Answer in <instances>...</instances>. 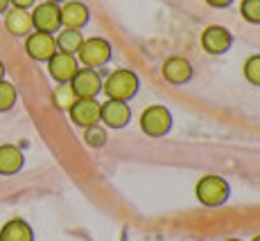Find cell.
I'll return each mask as SVG.
<instances>
[{
	"instance_id": "1",
	"label": "cell",
	"mask_w": 260,
	"mask_h": 241,
	"mask_svg": "<svg viewBox=\"0 0 260 241\" xmlns=\"http://www.w3.org/2000/svg\"><path fill=\"white\" fill-rule=\"evenodd\" d=\"M138 88H141V79L129 68L113 70L102 82V93L107 95V99H120V102L134 99L138 95Z\"/></svg>"
},
{
	"instance_id": "2",
	"label": "cell",
	"mask_w": 260,
	"mask_h": 241,
	"mask_svg": "<svg viewBox=\"0 0 260 241\" xmlns=\"http://www.w3.org/2000/svg\"><path fill=\"white\" fill-rule=\"evenodd\" d=\"M194 196L204 205V208H219L224 205L231 196V185L226 183V178L215 174H206L197 180L194 185Z\"/></svg>"
},
{
	"instance_id": "3",
	"label": "cell",
	"mask_w": 260,
	"mask_h": 241,
	"mask_svg": "<svg viewBox=\"0 0 260 241\" xmlns=\"http://www.w3.org/2000/svg\"><path fill=\"white\" fill-rule=\"evenodd\" d=\"M75 57H77L79 66L100 70L102 66H107V63L111 61L113 48H111V43H109L107 38H102V36H91V38H84Z\"/></svg>"
},
{
	"instance_id": "4",
	"label": "cell",
	"mask_w": 260,
	"mask_h": 241,
	"mask_svg": "<svg viewBox=\"0 0 260 241\" xmlns=\"http://www.w3.org/2000/svg\"><path fill=\"white\" fill-rule=\"evenodd\" d=\"M138 124H141V131L149 138H163L172 129V113L163 104H152L141 113Z\"/></svg>"
},
{
	"instance_id": "5",
	"label": "cell",
	"mask_w": 260,
	"mask_h": 241,
	"mask_svg": "<svg viewBox=\"0 0 260 241\" xmlns=\"http://www.w3.org/2000/svg\"><path fill=\"white\" fill-rule=\"evenodd\" d=\"M32 29L34 32H46V34H54L61 29V7L54 3H46L34 5L32 9Z\"/></svg>"
},
{
	"instance_id": "6",
	"label": "cell",
	"mask_w": 260,
	"mask_h": 241,
	"mask_svg": "<svg viewBox=\"0 0 260 241\" xmlns=\"http://www.w3.org/2000/svg\"><path fill=\"white\" fill-rule=\"evenodd\" d=\"M132 122V106L129 102H120V99H107L100 108V124L107 129H124Z\"/></svg>"
},
{
	"instance_id": "7",
	"label": "cell",
	"mask_w": 260,
	"mask_h": 241,
	"mask_svg": "<svg viewBox=\"0 0 260 241\" xmlns=\"http://www.w3.org/2000/svg\"><path fill=\"white\" fill-rule=\"evenodd\" d=\"M199 43H202V50L206 54L219 57V54H224L233 45V34L226 27H222V25H208L202 32Z\"/></svg>"
},
{
	"instance_id": "8",
	"label": "cell",
	"mask_w": 260,
	"mask_h": 241,
	"mask_svg": "<svg viewBox=\"0 0 260 241\" xmlns=\"http://www.w3.org/2000/svg\"><path fill=\"white\" fill-rule=\"evenodd\" d=\"M71 86L79 99L98 97L102 93V74H100V70L93 68H79L71 79Z\"/></svg>"
},
{
	"instance_id": "9",
	"label": "cell",
	"mask_w": 260,
	"mask_h": 241,
	"mask_svg": "<svg viewBox=\"0 0 260 241\" xmlns=\"http://www.w3.org/2000/svg\"><path fill=\"white\" fill-rule=\"evenodd\" d=\"M77 70H79V61L75 54L57 50V52L48 59V72L57 84H71V79L75 77Z\"/></svg>"
},
{
	"instance_id": "10",
	"label": "cell",
	"mask_w": 260,
	"mask_h": 241,
	"mask_svg": "<svg viewBox=\"0 0 260 241\" xmlns=\"http://www.w3.org/2000/svg\"><path fill=\"white\" fill-rule=\"evenodd\" d=\"M25 52L32 61H46L57 52V41H54V34L46 32H29L25 36Z\"/></svg>"
},
{
	"instance_id": "11",
	"label": "cell",
	"mask_w": 260,
	"mask_h": 241,
	"mask_svg": "<svg viewBox=\"0 0 260 241\" xmlns=\"http://www.w3.org/2000/svg\"><path fill=\"white\" fill-rule=\"evenodd\" d=\"M100 108H102V104L98 102V97L77 99L68 110V115H71V122L75 127L88 129L93 124H100Z\"/></svg>"
},
{
	"instance_id": "12",
	"label": "cell",
	"mask_w": 260,
	"mask_h": 241,
	"mask_svg": "<svg viewBox=\"0 0 260 241\" xmlns=\"http://www.w3.org/2000/svg\"><path fill=\"white\" fill-rule=\"evenodd\" d=\"M161 74L172 86H183V84H188L192 79V63L186 57H170L163 61Z\"/></svg>"
},
{
	"instance_id": "13",
	"label": "cell",
	"mask_w": 260,
	"mask_h": 241,
	"mask_svg": "<svg viewBox=\"0 0 260 241\" xmlns=\"http://www.w3.org/2000/svg\"><path fill=\"white\" fill-rule=\"evenodd\" d=\"M59 7H61V27L82 29L91 21V12L82 0H66Z\"/></svg>"
},
{
	"instance_id": "14",
	"label": "cell",
	"mask_w": 260,
	"mask_h": 241,
	"mask_svg": "<svg viewBox=\"0 0 260 241\" xmlns=\"http://www.w3.org/2000/svg\"><path fill=\"white\" fill-rule=\"evenodd\" d=\"M5 27L12 36H27L32 29V16H29L27 9H16V7H9L5 12Z\"/></svg>"
},
{
	"instance_id": "15",
	"label": "cell",
	"mask_w": 260,
	"mask_h": 241,
	"mask_svg": "<svg viewBox=\"0 0 260 241\" xmlns=\"http://www.w3.org/2000/svg\"><path fill=\"white\" fill-rule=\"evenodd\" d=\"M0 241H34V230L25 219H9L0 228Z\"/></svg>"
},
{
	"instance_id": "16",
	"label": "cell",
	"mask_w": 260,
	"mask_h": 241,
	"mask_svg": "<svg viewBox=\"0 0 260 241\" xmlns=\"http://www.w3.org/2000/svg\"><path fill=\"white\" fill-rule=\"evenodd\" d=\"M23 163H25V155L16 144H0V176L21 172Z\"/></svg>"
},
{
	"instance_id": "17",
	"label": "cell",
	"mask_w": 260,
	"mask_h": 241,
	"mask_svg": "<svg viewBox=\"0 0 260 241\" xmlns=\"http://www.w3.org/2000/svg\"><path fill=\"white\" fill-rule=\"evenodd\" d=\"M54 41H57V50L68 52V54H77L79 45H82V41H84V34H82V29L61 27L59 34L54 36Z\"/></svg>"
},
{
	"instance_id": "18",
	"label": "cell",
	"mask_w": 260,
	"mask_h": 241,
	"mask_svg": "<svg viewBox=\"0 0 260 241\" xmlns=\"http://www.w3.org/2000/svg\"><path fill=\"white\" fill-rule=\"evenodd\" d=\"M77 95H75V90L71 84H57L52 90V104H54V108L57 110H71V106L75 102H77Z\"/></svg>"
},
{
	"instance_id": "19",
	"label": "cell",
	"mask_w": 260,
	"mask_h": 241,
	"mask_svg": "<svg viewBox=\"0 0 260 241\" xmlns=\"http://www.w3.org/2000/svg\"><path fill=\"white\" fill-rule=\"evenodd\" d=\"M107 140H109V135H107V127H104V124H93V127L84 129V142H86L88 147L100 149L107 144Z\"/></svg>"
},
{
	"instance_id": "20",
	"label": "cell",
	"mask_w": 260,
	"mask_h": 241,
	"mask_svg": "<svg viewBox=\"0 0 260 241\" xmlns=\"http://www.w3.org/2000/svg\"><path fill=\"white\" fill-rule=\"evenodd\" d=\"M16 99H18L16 86H14L12 82H7V79H3V82H0V113L12 110L14 104H16Z\"/></svg>"
},
{
	"instance_id": "21",
	"label": "cell",
	"mask_w": 260,
	"mask_h": 241,
	"mask_svg": "<svg viewBox=\"0 0 260 241\" xmlns=\"http://www.w3.org/2000/svg\"><path fill=\"white\" fill-rule=\"evenodd\" d=\"M240 16L251 25H260V0H242L240 3Z\"/></svg>"
},
{
	"instance_id": "22",
	"label": "cell",
	"mask_w": 260,
	"mask_h": 241,
	"mask_svg": "<svg viewBox=\"0 0 260 241\" xmlns=\"http://www.w3.org/2000/svg\"><path fill=\"white\" fill-rule=\"evenodd\" d=\"M244 79H247L249 84H253V86H260V54H251V57L244 61Z\"/></svg>"
},
{
	"instance_id": "23",
	"label": "cell",
	"mask_w": 260,
	"mask_h": 241,
	"mask_svg": "<svg viewBox=\"0 0 260 241\" xmlns=\"http://www.w3.org/2000/svg\"><path fill=\"white\" fill-rule=\"evenodd\" d=\"M9 5L16 7V9H29V7L37 5V0H9Z\"/></svg>"
},
{
	"instance_id": "24",
	"label": "cell",
	"mask_w": 260,
	"mask_h": 241,
	"mask_svg": "<svg viewBox=\"0 0 260 241\" xmlns=\"http://www.w3.org/2000/svg\"><path fill=\"white\" fill-rule=\"evenodd\" d=\"M231 3L233 0H206V5H211L215 9H226V7H231Z\"/></svg>"
},
{
	"instance_id": "25",
	"label": "cell",
	"mask_w": 260,
	"mask_h": 241,
	"mask_svg": "<svg viewBox=\"0 0 260 241\" xmlns=\"http://www.w3.org/2000/svg\"><path fill=\"white\" fill-rule=\"evenodd\" d=\"M9 7H12V5H9V0H0V14H3V16H5V12H7Z\"/></svg>"
},
{
	"instance_id": "26",
	"label": "cell",
	"mask_w": 260,
	"mask_h": 241,
	"mask_svg": "<svg viewBox=\"0 0 260 241\" xmlns=\"http://www.w3.org/2000/svg\"><path fill=\"white\" fill-rule=\"evenodd\" d=\"M3 79H5V63L0 61V82H3Z\"/></svg>"
},
{
	"instance_id": "27",
	"label": "cell",
	"mask_w": 260,
	"mask_h": 241,
	"mask_svg": "<svg viewBox=\"0 0 260 241\" xmlns=\"http://www.w3.org/2000/svg\"><path fill=\"white\" fill-rule=\"evenodd\" d=\"M46 3H54V5H61V3H66V0H46Z\"/></svg>"
},
{
	"instance_id": "28",
	"label": "cell",
	"mask_w": 260,
	"mask_h": 241,
	"mask_svg": "<svg viewBox=\"0 0 260 241\" xmlns=\"http://www.w3.org/2000/svg\"><path fill=\"white\" fill-rule=\"evenodd\" d=\"M224 241H242V239H238V237H231V239H224Z\"/></svg>"
},
{
	"instance_id": "29",
	"label": "cell",
	"mask_w": 260,
	"mask_h": 241,
	"mask_svg": "<svg viewBox=\"0 0 260 241\" xmlns=\"http://www.w3.org/2000/svg\"><path fill=\"white\" fill-rule=\"evenodd\" d=\"M251 241H260V234H256V237H253Z\"/></svg>"
}]
</instances>
